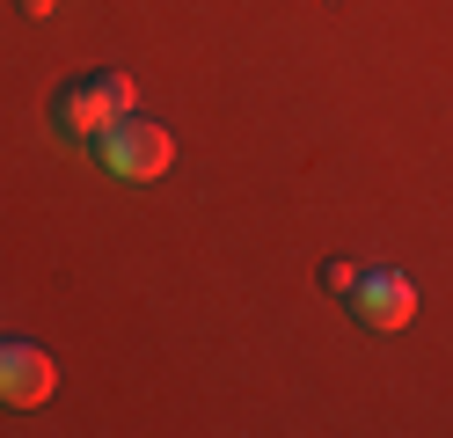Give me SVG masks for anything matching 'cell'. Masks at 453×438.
I'll use <instances>...</instances> for the list:
<instances>
[{
    "label": "cell",
    "mask_w": 453,
    "mask_h": 438,
    "mask_svg": "<svg viewBox=\"0 0 453 438\" xmlns=\"http://www.w3.org/2000/svg\"><path fill=\"white\" fill-rule=\"evenodd\" d=\"M88 146H96V161L118 175V183H154V175H168V161H176V132L154 125V117H139V110H125L118 125L96 132Z\"/></svg>",
    "instance_id": "obj_1"
},
{
    "label": "cell",
    "mask_w": 453,
    "mask_h": 438,
    "mask_svg": "<svg viewBox=\"0 0 453 438\" xmlns=\"http://www.w3.org/2000/svg\"><path fill=\"white\" fill-rule=\"evenodd\" d=\"M125 110H132V81L118 66H96V73H73L59 96H51V125L66 139H96V132L118 125Z\"/></svg>",
    "instance_id": "obj_2"
},
{
    "label": "cell",
    "mask_w": 453,
    "mask_h": 438,
    "mask_svg": "<svg viewBox=\"0 0 453 438\" xmlns=\"http://www.w3.org/2000/svg\"><path fill=\"white\" fill-rule=\"evenodd\" d=\"M344 307L365 321V329H410V314H417V285H410L403 271H388V263H365Z\"/></svg>",
    "instance_id": "obj_3"
},
{
    "label": "cell",
    "mask_w": 453,
    "mask_h": 438,
    "mask_svg": "<svg viewBox=\"0 0 453 438\" xmlns=\"http://www.w3.org/2000/svg\"><path fill=\"white\" fill-rule=\"evenodd\" d=\"M51 388H59L51 350L30 343V336H0V402H8V409H37Z\"/></svg>",
    "instance_id": "obj_4"
},
{
    "label": "cell",
    "mask_w": 453,
    "mask_h": 438,
    "mask_svg": "<svg viewBox=\"0 0 453 438\" xmlns=\"http://www.w3.org/2000/svg\"><path fill=\"white\" fill-rule=\"evenodd\" d=\"M358 271H365V263H344V256H336V263H322V292H336V300H351Z\"/></svg>",
    "instance_id": "obj_5"
},
{
    "label": "cell",
    "mask_w": 453,
    "mask_h": 438,
    "mask_svg": "<svg viewBox=\"0 0 453 438\" xmlns=\"http://www.w3.org/2000/svg\"><path fill=\"white\" fill-rule=\"evenodd\" d=\"M51 8H59V0H22V15H51Z\"/></svg>",
    "instance_id": "obj_6"
}]
</instances>
